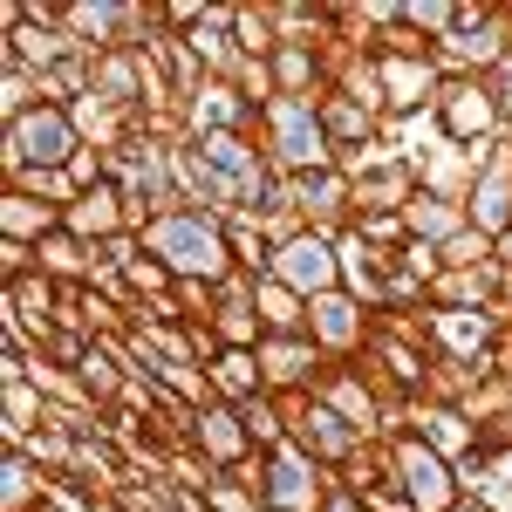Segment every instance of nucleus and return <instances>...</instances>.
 Segmentation results:
<instances>
[{"mask_svg":"<svg viewBox=\"0 0 512 512\" xmlns=\"http://www.w3.org/2000/svg\"><path fill=\"white\" fill-rule=\"evenodd\" d=\"M328 369H335V362H328L308 335H267V342H260V376H267V396H280V390H315Z\"/></svg>","mask_w":512,"mask_h":512,"instance_id":"10","label":"nucleus"},{"mask_svg":"<svg viewBox=\"0 0 512 512\" xmlns=\"http://www.w3.org/2000/svg\"><path fill=\"white\" fill-rule=\"evenodd\" d=\"M458 410H465L472 424H492V417H506V410H512V376H485V383H478V390L465 396Z\"/></svg>","mask_w":512,"mask_h":512,"instance_id":"42","label":"nucleus"},{"mask_svg":"<svg viewBox=\"0 0 512 512\" xmlns=\"http://www.w3.org/2000/svg\"><path fill=\"white\" fill-rule=\"evenodd\" d=\"M62 28L82 48L110 55V48H123V0H62Z\"/></svg>","mask_w":512,"mask_h":512,"instance_id":"20","label":"nucleus"},{"mask_svg":"<svg viewBox=\"0 0 512 512\" xmlns=\"http://www.w3.org/2000/svg\"><path fill=\"white\" fill-rule=\"evenodd\" d=\"M396 14H403L424 41H451L458 35V0H396Z\"/></svg>","mask_w":512,"mask_h":512,"instance_id":"36","label":"nucleus"},{"mask_svg":"<svg viewBox=\"0 0 512 512\" xmlns=\"http://www.w3.org/2000/svg\"><path fill=\"white\" fill-rule=\"evenodd\" d=\"M492 260H499V274H512V233H506V239H492Z\"/></svg>","mask_w":512,"mask_h":512,"instance_id":"50","label":"nucleus"},{"mask_svg":"<svg viewBox=\"0 0 512 512\" xmlns=\"http://www.w3.org/2000/svg\"><path fill=\"white\" fill-rule=\"evenodd\" d=\"M144 253L164 260L178 280H219L233 274V239H226V219L212 212H171V219H151L144 226Z\"/></svg>","mask_w":512,"mask_h":512,"instance_id":"1","label":"nucleus"},{"mask_svg":"<svg viewBox=\"0 0 512 512\" xmlns=\"http://www.w3.org/2000/svg\"><path fill=\"white\" fill-rule=\"evenodd\" d=\"M205 376H212L219 403H233V410H239V403H253V396H267V376H260V355H253V349H226Z\"/></svg>","mask_w":512,"mask_h":512,"instance_id":"28","label":"nucleus"},{"mask_svg":"<svg viewBox=\"0 0 512 512\" xmlns=\"http://www.w3.org/2000/svg\"><path fill=\"white\" fill-rule=\"evenodd\" d=\"M82 151V130L69 110H55V103H41L28 117L0 123V178H14V171H28V164H48V171H69V158Z\"/></svg>","mask_w":512,"mask_h":512,"instance_id":"3","label":"nucleus"},{"mask_svg":"<svg viewBox=\"0 0 512 512\" xmlns=\"http://www.w3.org/2000/svg\"><path fill=\"white\" fill-rule=\"evenodd\" d=\"M369 335H376V315L355 301L349 287H335V294H315V301H308V342H315L328 362H355V355L369 349Z\"/></svg>","mask_w":512,"mask_h":512,"instance_id":"6","label":"nucleus"},{"mask_svg":"<svg viewBox=\"0 0 512 512\" xmlns=\"http://www.w3.org/2000/svg\"><path fill=\"white\" fill-rule=\"evenodd\" d=\"M35 274V246H14V239H0V280H21Z\"/></svg>","mask_w":512,"mask_h":512,"instance_id":"48","label":"nucleus"},{"mask_svg":"<svg viewBox=\"0 0 512 512\" xmlns=\"http://www.w3.org/2000/svg\"><path fill=\"white\" fill-rule=\"evenodd\" d=\"M69 117H76V130H82V144H89V151H123V144H130V110L103 103L96 89H89L82 103H69Z\"/></svg>","mask_w":512,"mask_h":512,"instance_id":"27","label":"nucleus"},{"mask_svg":"<svg viewBox=\"0 0 512 512\" xmlns=\"http://www.w3.org/2000/svg\"><path fill=\"white\" fill-rule=\"evenodd\" d=\"M7 192H28V198H41V205H55V212H69L76 205V178L69 171H48V164H28V171H14L7 178Z\"/></svg>","mask_w":512,"mask_h":512,"instance_id":"33","label":"nucleus"},{"mask_svg":"<svg viewBox=\"0 0 512 512\" xmlns=\"http://www.w3.org/2000/svg\"><path fill=\"white\" fill-rule=\"evenodd\" d=\"M478 171H485V151H465V144H444V137H437L431 151L417 158V185H424L431 198L472 205V192H478Z\"/></svg>","mask_w":512,"mask_h":512,"instance_id":"12","label":"nucleus"},{"mask_svg":"<svg viewBox=\"0 0 512 512\" xmlns=\"http://www.w3.org/2000/svg\"><path fill=\"white\" fill-rule=\"evenodd\" d=\"M335 89H342V96H355L362 110H376V117L390 123V96H383V62H376V55H355L349 69H342V82H335Z\"/></svg>","mask_w":512,"mask_h":512,"instance_id":"34","label":"nucleus"},{"mask_svg":"<svg viewBox=\"0 0 512 512\" xmlns=\"http://www.w3.org/2000/svg\"><path fill=\"white\" fill-rule=\"evenodd\" d=\"M185 123H192V137H226V130H260V110L239 96L233 82H205L185 103Z\"/></svg>","mask_w":512,"mask_h":512,"instance_id":"17","label":"nucleus"},{"mask_svg":"<svg viewBox=\"0 0 512 512\" xmlns=\"http://www.w3.org/2000/svg\"><path fill=\"white\" fill-rule=\"evenodd\" d=\"M267 62H274L280 96H328V76H321V55H315V48H301V41H280Z\"/></svg>","mask_w":512,"mask_h":512,"instance_id":"29","label":"nucleus"},{"mask_svg":"<svg viewBox=\"0 0 512 512\" xmlns=\"http://www.w3.org/2000/svg\"><path fill=\"white\" fill-rule=\"evenodd\" d=\"M212 335H219V349H253V355H260V342H267V321H260V308H219Z\"/></svg>","mask_w":512,"mask_h":512,"instance_id":"39","label":"nucleus"},{"mask_svg":"<svg viewBox=\"0 0 512 512\" xmlns=\"http://www.w3.org/2000/svg\"><path fill=\"white\" fill-rule=\"evenodd\" d=\"M226 239H233V267H246V274H267V267H274V246L260 233V212L226 219Z\"/></svg>","mask_w":512,"mask_h":512,"instance_id":"35","label":"nucleus"},{"mask_svg":"<svg viewBox=\"0 0 512 512\" xmlns=\"http://www.w3.org/2000/svg\"><path fill=\"white\" fill-rule=\"evenodd\" d=\"M437 253H444V267H499L492 260V239L478 233V226H465V233L451 239V246H437Z\"/></svg>","mask_w":512,"mask_h":512,"instance_id":"45","label":"nucleus"},{"mask_svg":"<svg viewBox=\"0 0 512 512\" xmlns=\"http://www.w3.org/2000/svg\"><path fill=\"white\" fill-rule=\"evenodd\" d=\"M158 383H164L171 396H178L185 410H212V403H219V390H212V376H205V362H171V369H164Z\"/></svg>","mask_w":512,"mask_h":512,"instance_id":"38","label":"nucleus"},{"mask_svg":"<svg viewBox=\"0 0 512 512\" xmlns=\"http://www.w3.org/2000/svg\"><path fill=\"white\" fill-rule=\"evenodd\" d=\"M48 233H62V212H55V205H41V198H28V192H0V239L41 246Z\"/></svg>","mask_w":512,"mask_h":512,"instance_id":"25","label":"nucleus"},{"mask_svg":"<svg viewBox=\"0 0 512 512\" xmlns=\"http://www.w3.org/2000/svg\"><path fill=\"white\" fill-rule=\"evenodd\" d=\"M205 512H267V499L253 485H239L233 472H219V485L205 492Z\"/></svg>","mask_w":512,"mask_h":512,"instance_id":"43","label":"nucleus"},{"mask_svg":"<svg viewBox=\"0 0 512 512\" xmlns=\"http://www.w3.org/2000/svg\"><path fill=\"white\" fill-rule=\"evenodd\" d=\"M451 512H499V506H492V499H478V492H465V499H458Z\"/></svg>","mask_w":512,"mask_h":512,"instance_id":"51","label":"nucleus"},{"mask_svg":"<svg viewBox=\"0 0 512 512\" xmlns=\"http://www.w3.org/2000/svg\"><path fill=\"white\" fill-rule=\"evenodd\" d=\"M260 144L274 158L280 178H308V171H335V144L321 130V103L315 96H274L260 110Z\"/></svg>","mask_w":512,"mask_h":512,"instance_id":"2","label":"nucleus"},{"mask_svg":"<svg viewBox=\"0 0 512 512\" xmlns=\"http://www.w3.org/2000/svg\"><path fill=\"white\" fill-rule=\"evenodd\" d=\"M431 117H437V137H444V144H465V151H485V144L506 137L499 96L485 89V76H444Z\"/></svg>","mask_w":512,"mask_h":512,"instance_id":"4","label":"nucleus"},{"mask_svg":"<svg viewBox=\"0 0 512 512\" xmlns=\"http://www.w3.org/2000/svg\"><path fill=\"white\" fill-rule=\"evenodd\" d=\"M294 205H301L308 233H321V239H342L355 226V185L342 171H308V178H294Z\"/></svg>","mask_w":512,"mask_h":512,"instance_id":"9","label":"nucleus"},{"mask_svg":"<svg viewBox=\"0 0 512 512\" xmlns=\"http://www.w3.org/2000/svg\"><path fill=\"white\" fill-rule=\"evenodd\" d=\"M396 267H403V274H410L417 287H424V294H431L437 274H444V253H437V246H424V239H410V246L396 253Z\"/></svg>","mask_w":512,"mask_h":512,"instance_id":"46","label":"nucleus"},{"mask_svg":"<svg viewBox=\"0 0 512 512\" xmlns=\"http://www.w3.org/2000/svg\"><path fill=\"white\" fill-rule=\"evenodd\" d=\"M233 41L246 48V55H274L280 48V21H274V0H239L233 7Z\"/></svg>","mask_w":512,"mask_h":512,"instance_id":"31","label":"nucleus"},{"mask_svg":"<svg viewBox=\"0 0 512 512\" xmlns=\"http://www.w3.org/2000/svg\"><path fill=\"white\" fill-rule=\"evenodd\" d=\"M390 444V472H396V485H403V499L417 512H451L458 499H465V485H458V465L451 458H437L431 444L417 431H396V437H383Z\"/></svg>","mask_w":512,"mask_h":512,"instance_id":"5","label":"nucleus"},{"mask_svg":"<svg viewBox=\"0 0 512 512\" xmlns=\"http://www.w3.org/2000/svg\"><path fill=\"white\" fill-rule=\"evenodd\" d=\"M328 492H335V478L321 472L308 451H294V444L267 451V506H280V512H321V506H328Z\"/></svg>","mask_w":512,"mask_h":512,"instance_id":"7","label":"nucleus"},{"mask_svg":"<svg viewBox=\"0 0 512 512\" xmlns=\"http://www.w3.org/2000/svg\"><path fill=\"white\" fill-rule=\"evenodd\" d=\"M315 103H321V130H328L335 151H349V144H376V137H383V117L362 110L355 96H342V89H328V96H315Z\"/></svg>","mask_w":512,"mask_h":512,"instance_id":"22","label":"nucleus"},{"mask_svg":"<svg viewBox=\"0 0 512 512\" xmlns=\"http://www.w3.org/2000/svg\"><path fill=\"white\" fill-rule=\"evenodd\" d=\"M403 226H410V239H424V246H451V239L472 226V212L451 205V198H431L424 185H417V198L403 205Z\"/></svg>","mask_w":512,"mask_h":512,"instance_id":"21","label":"nucleus"},{"mask_svg":"<svg viewBox=\"0 0 512 512\" xmlns=\"http://www.w3.org/2000/svg\"><path fill=\"white\" fill-rule=\"evenodd\" d=\"M417 198V158H390L376 164L369 178H355V219H369V212H403Z\"/></svg>","mask_w":512,"mask_h":512,"instance_id":"19","label":"nucleus"},{"mask_svg":"<svg viewBox=\"0 0 512 512\" xmlns=\"http://www.w3.org/2000/svg\"><path fill=\"white\" fill-rule=\"evenodd\" d=\"M355 239H362L369 253L396 260V253L410 246V226H403V212H369V219H355Z\"/></svg>","mask_w":512,"mask_h":512,"instance_id":"40","label":"nucleus"},{"mask_svg":"<svg viewBox=\"0 0 512 512\" xmlns=\"http://www.w3.org/2000/svg\"><path fill=\"white\" fill-rule=\"evenodd\" d=\"M321 512H369V506H362L355 492H328V506H321Z\"/></svg>","mask_w":512,"mask_h":512,"instance_id":"49","label":"nucleus"},{"mask_svg":"<svg viewBox=\"0 0 512 512\" xmlns=\"http://www.w3.org/2000/svg\"><path fill=\"white\" fill-rule=\"evenodd\" d=\"M62 233L89 239V246H110L117 233H130V198H123L117 178H103V185H89V192L62 212Z\"/></svg>","mask_w":512,"mask_h":512,"instance_id":"13","label":"nucleus"},{"mask_svg":"<svg viewBox=\"0 0 512 512\" xmlns=\"http://www.w3.org/2000/svg\"><path fill=\"white\" fill-rule=\"evenodd\" d=\"M41 424H48V396H41L35 376L0 383V431H7V451H21V444H28Z\"/></svg>","mask_w":512,"mask_h":512,"instance_id":"23","label":"nucleus"},{"mask_svg":"<svg viewBox=\"0 0 512 512\" xmlns=\"http://www.w3.org/2000/svg\"><path fill=\"white\" fill-rule=\"evenodd\" d=\"M35 267L48 280H62V287H89V274H96V246L76 233H48L35 246Z\"/></svg>","mask_w":512,"mask_h":512,"instance_id":"26","label":"nucleus"},{"mask_svg":"<svg viewBox=\"0 0 512 512\" xmlns=\"http://www.w3.org/2000/svg\"><path fill=\"white\" fill-rule=\"evenodd\" d=\"M315 403L321 410H335L349 431H362V437H383L390 431V417H383V403H376V390L355 376V362H335L328 376L315 383Z\"/></svg>","mask_w":512,"mask_h":512,"instance_id":"11","label":"nucleus"},{"mask_svg":"<svg viewBox=\"0 0 512 512\" xmlns=\"http://www.w3.org/2000/svg\"><path fill=\"white\" fill-rule=\"evenodd\" d=\"M96 96L117 103V110H144V55H137V48L96 55Z\"/></svg>","mask_w":512,"mask_h":512,"instance_id":"24","label":"nucleus"},{"mask_svg":"<svg viewBox=\"0 0 512 512\" xmlns=\"http://www.w3.org/2000/svg\"><path fill=\"white\" fill-rule=\"evenodd\" d=\"M499 301V267H444L431 287V308H451V315H492Z\"/></svg>","mask_w":512,"mask_h":512,"instance_id":"18","label":"nucleus"},{"mask_svg":"<svg viewBox=\"0 0 512 512\" xmlns=\"http://www.w3.org/2000/svg\"><path fill=\"white\" fill-rule=\"evenodd\" d=\"M287 444H294V451H308L321 472H342V465H349V458L362 451V444H369V437L349 431V424H342L335 410H321V403H315V410H308V417L294 424V437H287Z\"/></svg>","mask_w":512,"mask_h":512,"instance_id":"15","label":"nucleus"},{"mask_svg":"<svg viewBox=\"0 0 512 512\" xmlns=\"http://www.w3.org/2000/svg\"><path fill=\"white\" fill-rule=\"evenodd\" d=\"M69 178H76V192L103 185V178H110V151H89V144H82L76 158H69Z\"/></svg>","mask_w":512,"mask_h":512,"instance_id":"47","label":"nucleus"},{"mask_svg":"<svg viewBox=\"0 0 512 512\" xmlns=\"http://www.w3.org/2000/svg\"><path fill=\"white\" fill-rule=\"evenodd\" d=\"M267 274H274L280 287H294L301 301H315V294H335V287H342V253H335V239L301 233L294 246H280V253H274Z\"/></svg>","mask_w":512,"mask_h":512,"instance_id":"8","label":"nucleus"},{"mask_svg":"<svg viewBox=\"0 0 512 512\" xmlns=\"http://www.w3.org/2000/svg\"><path fill=\"white\" fill-rule=\"evenodd\" d=\"M267 512H280V506H267Z\"/></svg>","mask_w":512,"mask_h":512,"instance_id":"52","label":"nucleus"},{"mask_svg":"<svg viewBox=\"0 0 512 512\" xmlns=\"http://www.w3.org/2000/svg\"><path fill=\"white\" fill-rule=\"evenodd\" d=\"M41 110V76H28L21 62H0V123Z\"/></svg>","mask_w":512,"mask_h":512,"instance_id":"37","label":"nucleus"},{"mask_svg":"<svg viewBox=\"0 0 512 512\" xmlns=\"http://www.w3.org/2000/svg\"><path fill=\"white\" fill-rule=\"evenodd\" d=\"M233 89L246 96V103H253V110H267V103L280 96V82H274V62H260V55H246V69H239V82H233Z\"/></svg>","mask_w":512,"mask_h":512,"instance_id":"44","label":"nucleus"},{"mask_svg":"<svg viewBox=\"0 0 512 512\" xmlns=\"http://www.w3.org/2000/svg\"><path fill=\"white\" fill-rule=\"evenodd\" d=\"M410 431L424 437L437 458H451V465L478 458V424L458 410V403H431V396H417V403H410Z\"/></svg>","mask_w":512,"mask_h":512,"instance_id":"14","label":"nucleus"},{"mask_svg":"<svg viewBox=\"0 0 512 512\" xmlns=\"http://www.w3.org/2000/svg\"><path fill=\"white\" fill-rule=\"evenodd\" d=\"M192 451H205L219 472H239L246 458H253V437H246V417H239L233 403H212V410H198L192 424Z\"/></svg>","mask_w":512,"mask_h":512,"instance_id":"16","label":"nucleus"},{"mask_svg":"<svg viewBox=\"0 0 512 512\" xmlns=\"http://www.w3.org/2000/svg\"><path fill=\"white\" fill-rule=\"evenodd\" d=\"M192 55L205 62V76L212 82H239V69H246V48L233 41V28H192Z\"/></svg>","mask_w":512,"mask_h":512,"instance_id":"30","label":"nucleus"},{"mask_svg":"<svg viewBox=\"0 0 512 512\" xmlns=\"http://www.w3.org/2000/svg\"><path fill=\"white\" fill-rule=\"evenodd\" d=\"M239 417H246V437H253V451H280V444H287V424H280L274 396H253V403H239Z\"/></svg>","mask_w":512,"mask_h":512,"instance_id":"41","label":"nucleus"},{"mask_svg":"<svg viewBox=\"0 0 512 512\" xmlns=\"http://www.w3.org/2000/svg\"><path fill=\"white\" fill-rule=\"evenodd\" d=\"M260 321H267V335H308V301L294 294V287H280L274 274L260 280Z\"/></svg>","mask_w":512,"mask_h":512,"instance_id":"32","label":"nucleus"}]
</instances>
